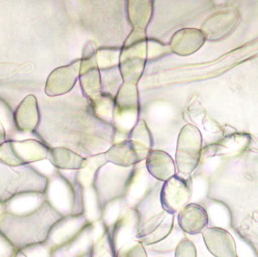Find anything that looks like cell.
Instances as JSON below:
<instances>
[{"label": "cell", "mask_w": 258, "mask_h": 257, "mask_svg": "<svg viewBox=\"0 0 258 257\" xmlns=\"http://www.w3.org/2000/svg\"><path fill=\"white\" fill-rule=\"evenodd\" d=\"M46 201L36 211L15 215L4 211L0 215V231L14 247L23 248L45 242L52 226L61 218Z\"/></svg>", "instance_id": "cell-1"}, {"label": "cell", "mask_w": 258, "mask_h": 257, "mask_svg": "<svg viewBox=\"0 0 258 257\" xmlns=\"http://www.w3.org/2000/svg\"><path fill=\"white\" fill-rule=\"evenodd\" d=\"M132 171L133 165L121 166L110 161H106L99 167L94 187L102 207L112 200L124 197Z\"/></svg>", "instance_id": "cell-2"}, {"label": "cell", "mask_w": 258, "mask_h": 257, "mask_svg": "<svg viewBox=\"0 0 258 257\" xmlns=\"http://www.w3.org/2000/svg\"><path fill=\"white\" fill-rule=\"evenodd\" d=\"M202 143V134L196 126L186 124L182 127L177 138L175 154L178 175L188 177L196 169L201 156Z\"/></svg>", "instance_id": "cell-3"}, {"label": "cell", "mask_w": 258, "mask_h": 257, "mask_svg": "<svg viewBox=\"0 0 258 257\" xmlns=\"http://www.w3.org/2000/svg\"><path fill=\"white\" fill-rule=\"evenodd\" d=\"M48 148L33 139L23 141H4L0 145V160L9 166L24 164L47 158Z\"/></svg>", "instance_id": "cell-4"}, {"label": "cell", "mask_w": 258, "mask_h": 257, "mask_svg": "<svg viewBox=\"0 0 258 257\" xmlns=\"http://www.w3.org/2000/svg\"><path fill=\"white\" fill-rule=\"evenodd\" d=\"M50 183L47 185L45 198L48 204L60 215H76V194L69 181L60 176H52Z\"/></svg>", "instance_id": "cell-5"}, {"label": "cell", "mask_w": 258, "mask_h": 257, "mask_svg": "<svg viewBox=\"0 0 258 257\" xmlns=\"http://www.w3.org/2000/svg\"><path fill=\"white\" fill-rule=\"evenodd\" d=\"M190 199V187L186 177L173 175L164 181L160 190L163 208L170 213H179Z\"/></svg>", "instance_id": "cell-6"}, {"label": "cell", "mask_w": 258, "mask_h": 257, "mask_svg": "<svg viewBox=\"0 0 258 257\" xmlns=\"http://www.w3.org/2000/svg\"><path fill=\"white\" fill-rule=\"evenodd\" d=\"M240 12L235 8L221 9L211 14L202 24L206 39L216 41L227 36L237 25Z\"/></svg>", "instance_id": "cell-7"}, {"label": "cell", "mask_w": 258, "mask_h": 257, "mask_svg": "<svg viewBox=\"0 0 258 257\" xmlns=\"http://www.w3.org/2000/svg\"><path fill=\"white\" fill-rule=\"evenodd\" d=\"M88 220L82 215H68L61 217L51 228L45 243L51 250L73 240L86 226Z\"/></svg>", "instance_id": "cell-8"}, {"label": "cell", "mask_w": 258, "mask_h": 257, "mask_svg": "<svg viewBox=\"0 0 258 257\" xmlns=\"http://www.w3.org/2000/svg\"><path fill=\"white\" fill-rule=\"evenodd\" d=\"M80 70L81 60L55 69L47 78L45 94L49 97H55L70 92L80 76Z\"/></svg>", "instance_id": "cell-9"}, {"label": "cell", "mask_w": 258, "mask_h": 257, "mask_svg": "<svg viewBox=\"0 0 258 257\" xmlns=\"http://www.w3.org/2000/svg\"><path fill=\"white\" fill-rule=\"evenodd\" d=\"M80 84L82 90L90 103H94L101 97L102 93V80L101 73L97 65V58L91 56L85 60H81L80 70Z\"/></svg>", "instance_id": "cell-10"}, {"label": "cell", "mask_w": 258, "mask_h": 257, "mask_svg": "<svg viewBox=\"0 0 258 257\" xmlns=\"http://www.w3.org/2000/svg\"><path fill=\"white\" fill-rule=\"evenodd\" d=\"M208 250L216 257H234L236 245L232 235L221 228H208L203 233Z\"/></svg>", "instance_id": "cell-11"}, {"label": "cell", "mask_w": 258, "mask_h": 257, "mask_svg": "<svg viewBox=\"0 0 258 257\" xmlns=\"http://www.w3.org/2000/svg\"><path fill=\"white\" fill-rule=\"evenodd\" d=\"M205 41L206 36L202 29L182 28L172 35L169 46L178 55H189L199 50Z\"/></svg>", "instance_id": "cell-12"}, {"label": "cell", "mask_w": 258, "mask_h": 257, "mask_svg": "<svg viewBox=\"0 0 258 257\" xmlns=\"http://www.w3.org/2000/svg\"><path fill=\"white\" fill-rule=\"evenodd\" d=\"M138 216L136 211L127 210L113 226L111 241L114 251H118L124 244L137 236Z\"/></svg>", "instance_id": "cell-13"}, {"label": "cell", "mask_w": 258, "mask_h": 257, "mask_svg": "<svg viewBox=\"0 0 258 257\" xmlns=\"http://www.w3.org/2000/svg\"><path fill=\"white\" fill-rule=\"evenodd\" d=\"M45 202V194H42V191H20L4 203V211L15 215H26L36 211Z\"/></svg>", "instance_id": "cell-14"}, {"label": "cell", "mask_w": 258, "mask_h": 257, "mask_svg": "<svg viewBox=\"0 0 258 257\" xmlns=\"http://www.w3.org/2000/svg\"><path fill=\"white\" fill-rule=\"evenodd\" d=\"M145 160L149 174L160 181H165L175 174L176 165L170 155L164 151L150 150Z\"/></svg>", "instance_id": "cell-15"}, {"label": "cell", "mask_w": 258, "mask_h": 257, "mask_svg": "<svg viewBox=\"0 0 258 257\" xmlns=\"http://www.w3.org/2000/svg\"><path fill=\"white\" fill-rule=\"evenodd\" d=\"M208 224V215L205 209L197 204L186 205L178 213V225L187 234L202 232Z\"/></svg>", "instance_id": "cell-16"}, {"label": "cell", "mask_w": 258, "mask_h": 257, "mask_svg": "<svg viewBox=\"0 0 258 257\" xmlns=\"http://www.w3.org/2000/svg\"><path fill=\"white\" fill-rule=\"evenodd\" d=\"M39 122V111L36 98L26 96L14 112V123L21 131H32Z\"/></svg>", "instance_id": "cell-17"}, {"label": "cell", "mask_w": 258, "mask_h": 257, "mask_svg": "<svg viewBox=\"0 0 258 257\" xmlns=\"http://www.w3.org/2000/svg\"><path fill=\"white\" fill-rule=\"evenodd\" d=\"M47 159L56 168L66 170H78L87 162L86 158L62 146L48 149Z\"/></svg>", "instance_id": "cell-18"}, {"label": "cell", "mask_w": 258, "mask_h": 257, "mask_svg": "<svg viewBox=\"0 0 258 257\" xmlns=\"http://www.w3.org/2000/svg\"><path fill=\"white\" fill-rule=\"evenodd\" d=\"M107 161L121 166H132L140 162V158L129 139L114 143L105 153Z\"/></svg>", "instance_id": "cell-19"}, {"label": "cell", "mask_w": 258, "mask_h": 257, "mask_svg": "<svg viewBox=\"0 0 258 257\" xmlns=\"http://www.w3.org/2000/svg\"><path fill=\"white\" fill-rule=\"evenodd\" d=\"M129 140L135 148L140 160L146 159L151 150L152 139L144 120H138L129 133Z\"/></svg>", "instance_id": "cell-20"}, {"label": "cell", "mask_w": 258, "mask_h": 257, "mask_svg": "<svg viewBox=\"0 0 258 257\" xmlns=\"http://www.w3.org/2000/svg\"><path fill=\"white\" fill-rule=\"evenodd\" d=\"M139 109H118L114 107L112 123L118 135L124 139L129 137L130 131L138 121Z\"/></svg>", "instance_id": "cell-21"}, {"label": "cell", "mask_w": 258, "mask_h": 257, "mask_svg": "<svg viewBox=\"0 0 258 257\" xmlns=\"http://www.w3.org/2000/svg\"><path fill=\"white\" fill-rule=\"evenodd\" d=\"M145 67V58L140 56H120L119 71L125 83H138Z\"/></svg>", "instance_id": "cell-22"}, {"label": "cell", "mask_w": 258, "mask_h": 257, "mask_svg": "<svg viewBox=\"0 0 258 257\" xmlns=\"http://www.w3.org/2000/svg\"><path fill=\"white\" fill-rule=\"evenodd\" d=\"M106 161L107 159L105 157V154H102V155L100 154V155H96L94 157L88 158L86 164L82 168L77 170V175H76L77 183L83 188L94 185V180H95L97 170Z\"/></svg>", "instance_id": "cell-23"}, {"label": "cell", "mask_w": 258, "mask_h": 257, "mask_svg": "<svg viewBox=\"0 0 258 257\" xmlns=\"http://www.w3.org/2000/svg\"><path fill=\"white\" fill-rule=\"evenodd\" d=\"M115 108L118 109H139L138 90L136 84L125 83L121 85L115 96Z\"/></svg>", "instance_id": "cell-24"}, {"label": "cell", "mask_w": 258, "mask_h": 257, "mask_svg": "<svg viewBox=\"0 0 258 257\" xmlns=\"http://www.w3.org/2000/svg\"><path fill=\"white\" fill-rule=\"evenodd\" d=\"M91 105L96 116H98L101 120L105 122H112L114 106H115L114 97L110 95L102 94L101 97L98 98Z\"/></svg>", "instance_id": "cell-25"}, {"label": "cell", "mask_w": 258, "mask_h": 257, "mask_svg": "<svg viewBox=\"0 0 258 257\" xmlns=\"http://www.w3.org/2000/svg\"><path fill=\"white\" fill-rule=\"evenodd\" d=\"M173 225V214H171L155 231H153L151 234L144 236L142 238H139L138 240L143 245H152L155 243L160 242L161 240L165 239L168 234L170 233Z\"/></svg>", "instance_id": "cell-26"}, {"label": "cell", "mask_w": 258, "mask_h": 257, "mask_svg": "<svg viewBox=\"0 0 258 257\" xmlns=\"http://www.w3.org/2000/svg\"><path fill=\"white\" fill-rule=\"evenodd\" d=\"M108 70H109L108 71L109 76L108 75H105L103 77L101 76L102 93L106 95H110L115 98L119 88L123 84V79L120 74V71L111 70V69H108Z\"/></svg>", "instance_id": "cell-27"}, {"label": "cell", "mask_w": 258, "mask_h": 257, "mask_svg": "<svg viewBox=\"0 0 258 257\" xmlns=\"http://www.w3.org/2000/svg\"><path fill=\"white\" fill-rule=\"evenodd\" d=\"M120 50L103 49L97 54V65L100 70H108L116 67L120 62Z\"/></svg>", "instance_id": "cell-28"}, {"label": "cell", "mask_w": 258, "mask_h": 257, "mask_svg": "<svg viewBox=\"0 0 258 257\" xmlns=\"http://www.w3.org/2000/svg\"><path fill=\"white\" fill-rule=\"evenodd\" d=\"M117 256H146L143 244L139 241L131 240L124 244L115 254Z\"/></svg>", "instance_id": "cell-29"}, {"label": "cell", "mask_w": 258, "mask_h": 257, "mask_svg": "<svg viewBox=\"0 0 258 257\" xmlns=\"http://www.w3.org/2000/svg\"><path fill=\"white\" fill-rule=\"evenodd\" d=\"M197 255L196 247L191 241L186 238H183L176 246L175 256L178 257H195Z\"/></svg>", "instance_id": "cell-30"}, {"label": "cell", "mask_w": 258, "mask_h": 257, "mask_svg": "<svg viewBox=\"0 0 258 257\" xmlns=\"http://www.w3.org/2000/svg\"><path fill=\"white\" fill-rule=\"evenodd\" d=\"M5 137H6V133H5V129L3 124L0 121V145L5 141Z\"/></svg>", "instance_id": "cell-31"}, {"label": "cell", "mask_w": 258, "mask_h": 257, "mask_svg": "<svg viewBox=\"0 0 258 257\" xmlns=\"http://www.w3.org/2000/svg\"><path fill=\"white\" fill-rule=\"evenodd\" d=\"M214 2V4L216 5H222V4H225L228 0H212Z\"/></svg>", "instance_id": "cell-32"}]
</instances>
